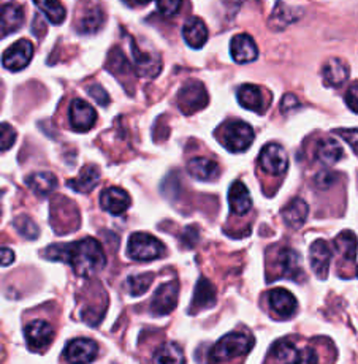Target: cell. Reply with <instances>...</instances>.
Masks as SVG:
<instances>
[{"label": "cell", "instance_id": "1", "mask_svg": "<svg viewBox=\"0 0 358 364\" xmlns=\"http://www.w3.org/2000/svg\"><path fill=\"white\" fill-rule=\"evenodd\" d=\"M46 257L54 262L72 264L78 276L89 277L107 264V257L100 242L94 237H84L72 244H54L46 249Z\"/></svg>", "mask_w": 358, "mask_h": 364}, {"label": "cell", "instance_id": "2", "mask_svg": "<svg viewBox=\"0 0 358 364\" xmlns=\"http://www.w3.org/2000/svg\"><path fill=\"white\" fill-rule=\"evenodd\" d=\"M219 132V141L230 152H244L254 143V130L243 121H228Z\"/></svg>", "mask_w": 358, "mask_h": 364}, {"label": "cell", "instance_id": "3", "mask_svg": "<svg viewBox=\"0 0 358 364\" xmlns=\"http://www.w3.org/2000/svg\"><path fill=\"white\" fill-rule=\"evenodd\" d=\"M252 347H254V339L249 334L228 333L216 342L211 348V358L214 361H227L249 353Z\"/></svg>", "mask_w": 358, "mask_h": 364}, {"label": "cell", "instance_id": "4", "mask_svg": "<svg viewBox=\"0 0 358 364\" xmlns=\"http://www.w3.org/2000/svg\"><path fill=\"white\" fill-rule=\"evenodd\" d=\"M165 246L157 237L147 233H133L127 244V254L132 260L151 262L164 255Z\"/></svg>", "mask_w": 358, "mask_h": 364}, {"label": "cell", "instance_id": "5", "mask_svg": "<svg viewBox=\"0 0 358 364\" xmlns=\"http://www.w3.org/2000/svg\"><path fill=\"white\" fill-rule=\"evenodd\" d=\"M208 92L199 81H191L181 87L178 94V107L184 114H192L208 105Z\"/></svg>", "mask_w": 358, "mask_h": 364}, {"label": "cell", "instance_id": "6", "mask_svg": "<svg viewBox=\"0 0 358 364\" xmlns=\"http://www.w3.org/2000/svg\"><path fill=\"white\" fill-rule=\"evenodd\" d=\"M258 164H260L262 170L270 174H283L289 165V159L280 144L268 143L265 144L260 156H258Z\"/></svg>", "mask_w": 358, "mask_h": 364}, {"label": "cell", "instance_id": "7", "mask_svg": "<svg viewBox=\"0 0 358 364\" xmlns=\"http://www.w3.org/2000/svg\"><path fill=\"white\" fill-rule=\"evenodd\" d=\"M33 55V45L29 40H19L15 45H11L2 55V64L6 70L19 72L26 68Z\"/></svg>", "mask_w": 358, "mask_h": 364}, {"label": "cell", "instance_id": "8", "mask_svg": "<svg viewBox=\"0 0 358 364\" xmlns=\"http://www.w3.org/2000/svg\"><path fill=\"white\" fill-rule=\"evenodd\" d=\"M98 355V346L93 339H75L70 341L65 350L64 356L70 364H88L94 361Z\"/></svg>", "mask_w": 358, "mask_h": 364}, {"label": "cell", "instance_id": "9", "mask_svg": "<svg viewBox=\"0 0 358 364\" xmlns=\"http://www.w3.org/2000/svg\"><path fill=\"white\" fill-rule=\"evenodd\" d=\"M178 290L179 284L178 281H172L162 284L154 293L152 303H151V311L154 315H167L170 314L178 303Z\"/></svg>", "mask_w": 358, "mask_h": 364}, {"label": "cell", "instance_id": "10", "mask_svg": "<svg viewBox=\"0 0 358 364\" xmlns=\"http://www.w3.org/2000/svg\"><path fill=\"white\" fill-rule=\"evenodd\" d=\"M26 342L31 350H43L53 342L54 330L45 320H33L24 328Z\"/></svg>", "mask_w": 358, "mask_h": 364}, {"label": "cell", "instance_id": "11", "mask_svg": "<svg viewBox=\"0 0 358 364\" xmlns=\"http://www.w3.org/2000/svg\"><path fill=\"white\" fill-rule=\"evenodd\" d=\"M97 111L88 102L75 99L70 107V124L75 132H88L94 127Z\"/></svg>", "mask_w": 358, "mask_h": 364}, {"label": "cell", "instance_id": "12", "mask_svg": "<svg viewBox=\"0 0 358 364\" xmlns=\"http://www.w3.org/2000/svg\"><path fill=\"white\" fill-rule=\"evenodd\" d=\"M230 54L236 64H249L258 55L254 38L248 33H238L230 41Z\"/></svg>", "mask_w": 358, "mask_h": 364}, {"label": "cell", "instance_id": "13", "mask_svg": "<svg viewBox=\"0 0 358 364\" xmlns=\"http://www.w3.org/2000/svg\"><path fill=\"white\" fill-rule=\"evenodd\" d=\"M130 203L129 193L119 187H108L100 193V206L113 215L124 214L129 209Z\"/></svg>", "mask_w": 358, "mask_h": 364}, {"label": "cell", "instance_id": "14", "mask_svg": "<svg viewBox=\"0 0 358 364\" xmlns=\"http://www.w3.org/2000/svg\"><path fill=\"white\" fill-rule=\"evenodd\" d=\"M310 258L312 269L315 274H317V277L327 279L330 260H332V249H330L328 242L324 240L314 241L310 249Z\"/></svg>", "mask_w": 358, "mask_h": 364}, {"label": "cell", "instance_id": "15", "mask_svg": "<svg viewBox=\"0 0 358 364\" xmlns=\"http://www.w3.org/2000/svg\"><path fill=\"white\" fill-rule=\"evenodd\" d=\"M24 11L13 4H0V38L13 33L23 26Z\"/></svg>", "mask_w": 358, "mask_h": 364}, {"label": "cell", "instance_id": "16", "mask_svg": "<svg viewBox=\"0 0 358 364\" xmlns=\"http://www.w3.org/2000/svg\"><path fill=\"white\" fill-rule=\"evenodd\" d=\"M228 203H230L231 213L236 215H244L246 213L251 211L252 208L251 193L248 191V187H246L241 181H235L233 184L230 186Z\"/></svg>", "mask_w": 358, "mask_h": 364}, {"label": "cell", "instance_id": "17", "mask_svg": "<svg viewBox=\"0 0 358 364\" xmlns=\"http://www.w3.org/2000/svg\"><path fill=\"white\" fill-rule=\"evenodd\" d=\"M182 37L189 46L194 50H200L208 41V29L205 23L200 18H191L186 21L184 27H182Z\"/></svg>", "mask_w": 358, "mask_h": 364}, {"label": "cell", "instance_id": "18", "mask_svg": "<svg viewBox=\"0 0 358 364\" xmlns=\"http://www.w3.org/2000/svg\"><path fill=\"white\" fill-rule=\"evenodd\" d=\"M322 78L330 87H339L349 80V67L341 59H330L322 68Z\"/></svg>", "mask_w": 358, "mask_h": 364}, {"label": "cell", "instance_id": "19", "mask_svg": "<svg viewBox=\"0 0 358 364\" xmlns=\"http://www.w3.org/2000/svg\"><path fill=\"white\" fill-rule=\"evenodd\" d=\"M187 171L199 181H213L219 176V165L206 157H195L187 164Z\"/></svg>", "mask_w": 358, "mask_h": 364}, {"label": "cell", "instance_id": "20", "mask_svg": "<svg viewBox=\"0 0 358 364\" xmlns=\"http://www.w3.org/2000/svg\"><path fill=\"white\" fill-rule=\"evenodd\" d=\"M310 214V206L307 203L301 198H293L289 205L283 209L284 222L290 228H300L307 219Z\"/></svg>", "mask_w": 358, "mask_h": 364}, {"label": "cell", "instance_id": "21", "mask_svg": "<svg viewBox=\"0 0 358 364\" xmlns=\"http://www.w3.org/2000/svg\"><path fill=\"white\" fill-rule=\"evenodd\" d=\"M270 304L279 315L283 317H290L297 311V299L290 291L284 289H276L270 291Z\"/></svg>", "mask_w": 358, "mask_h": 364}, {"label": "cell", "instance_id": "22", "mask_svg": "<svg viewBox=\"0 0 358 364\" xmlns=\"http://www.w3.org/2000/svg\"><path fill=\"white\" fill-rule=\"evenodd\" d=\"M278 264L280 274L289 279H297L301 276V258L297 252L284 247L278 255Z\"/></svg>", "mask_w": 358, "mask_h": 364}, {"label": "cell", "instance_id": "23", "mask_svg": "<svg viewBox=\"0 0 358 364\" xmlns=\"http://www.w3.org/2000/svg\"><path fill=\"white\" fill-rule=\"evenodd\" d=\"M98 181H100V171H98V168L95 165H86L81 170L78 178L68 181V187H72L76 192L88 193L94 191Z\"/></svg>", "mask_w": 358, "mask_h": 364}, {"label": "cell", "instance_id": "24", "mask_svg": "<svg viewBox=\"0 0 358 364\" xmlns=\"http://www.w3.org/2000/svg\"><path fill=\"white\" fill-rule=\"evenodd\" d=\"M26 184L31 187V191L40 195V197H46V195L56 191V187H58V178H56L53 173L40 171V173H33V174H31V176H27Z\"/></svg>", "mask_w": 358, "mask_h": 364}, {"label": "cell", "instance_id": "25", "mask_svg": "<svg viewBox=\"0 0 358 364\" xmlns=\"http://www.w3.org/2000/svg\"><path fill=\"white\" fill-rule=\"evenodd\" d=\"M103 23L105 15L100 6H88V9L81 13V16L78 19V31L81 33H95L97 31L102 29Z\"/></svg>", "mask_w": 358, "mask_h": 364}, {"label": "cell", "instance_id": "26", "mask_svg": "<svg viewBox=\"0 0 358 364\" xmlns=\"http://www.w3.org/2000/svg\"><path fill=\"white\" fill-rule=\"evenodd\" d=\"M216 303V289L208 279L201 277L195 285V293L192 299V311H200Z\"/></svg>", "mask_w": 358, "mask_h": 364}, {"label": "cell", "instance_id": "27", "mask_svg": "<svg viewBox=\"0 0 358 364\" xmlns=\"http://www.w3.org/2000/svg\"><path fill=\"white\" fill-rule=\"evenodd\" d=\"M238 103L249 111H260L263 108L262 90L254 84H243L236 92Z\"/></svg>", "mask_w": 358, "mask_h": 364}, {"label": "cell", "instance_id": "28", "mask_svg": "<svg viewBox=\"0 0 358 364\" xmlns=\"http://www.w3.org/2000/svg\"><path fill=\"white\" fill-rule=\"evenodd\" d=\"M342 156H344V151L341 148V144L333 138L322 139L317 146V160L327 166L338 164L342 159Z\"/></svg>", "mask_w": 358, "mask_h": 364}, {"label": "cell", "instance_id": "29", "mask_svg": "<svg viewBox=\"0 0 358 364\" xmlns=\"http://www.w3.org/2000/svg\"><path fill=\"white\" fill-rule=\"evenodd\" d=\"M300 16H301L300 11L278 2L275 10H273V15L270 16V26L275 31H283L287 26H290L295 23V21H298Z\"/></svg>", "mask_w": 358, "mask_h": 364}, {"label": "cell", "instance_id": "30", "mask_svg": "<svg viewBox=\"0 0 358 364\" xmlns=\"http://www.w3.org/2000/svg\"><path fill=\"white\" fill-rule=\"evenodd\" d=\"M154 361H156V364H184L186 358L184 352L178 344L165 342L157 348L156 355H154Z\"/></svg>", "mask_w": 358, "mask_h": 364}, {"label": "cell", "instance_id": "31", "mask_svg": "<svg viewBox=\"0 0 358 364\" xmlns=\"http://www.w3.org/2000/svg\"><path fill=\"white\" fill-rule=\"evenodd\" d=\"M335 249L338 250V254L342 255L344 260L355 262L357 260V249H358L357 236L352 232H349V230L339 233L335 240Z\"/></svg>", "mask_w": 358, "mask_h": 364}, {"label": "cell", "instance_id": "32", "mask_svg": "<svg viewBox=\"0 0 358 364\" xmlns=\"http://www.w3.org/2000/svg\"><path fill=\"white\" fill-rule=\"evenodd\" d=\"M33 4L53 24H60L65 19V9L59 0H33Z\"/></svg>", "mask_w": 358, "mask_h": 364}, {"label": "cell", "instance_id": "33", "mask_svg": "<svg viewBox=\"0 0 358 364\" xmlns=\"http://www.w3.org/2000/svg\"><path fill=\"white\" fill-rule=\"evenodd\" d=\"M271 355L275 356V360L279 364H293L295 360H297L298 350L295 347L290 341L280 339L276 341L271 347Z\"/></svg>", "mask_w": 358, "mask_h": 364}, {"label": "cell", "instance_id": "34", "mask_svg": "<svg viewBox=\"0 0 358 364\" xmlns=\"http://www.w3.org/2000/svg\"><path fill=\"white\" fill-rule=\"evenodd\" d=\"M15 227L19 235L24 236L26 240H35V237H38L40 235L37 223H35L29 215H19L15 220Z\"/></svg>", "mask_w": 358, "mask_h": 364}, {"label": "cell", "instance_id": "35", "mask_svg": "<svg viewBox=\"0 0 358 364\" xmlns=\"http://www.w3.org/2000/svg\"><path fill=\"white\" fill-rule=\"evenodd\" d=\"M152 284V274H138L127 279V289L133 296H139L149 289Z\"/></svg>", "mask_w": 358, "mask_h": 364}, {"label": "cell", "instance_id": "36", "mask_svg": "<svg viewBox=\"0 0 358 364\" xmlns=\"http://www.w3.org/2000/svg\"><path fill=\"white\" fill-rule=\"evenodd\" d=\"M16 141V132L10 124H0V151L10 149Z\"/></svg>", "mask_w": 358, "mask_h": 364}, {"label": "cell", "instance_id": "37", "mask_svg": "<svg viewBox=\"0 0 358 364\" xmlns=\"http://www.w3.org/2000/svg\"><path fill=\"white\" fill-rule=\"evenodd\" d=\"M182 0H157V9L164 16H174L181 10Z\"/></svg>", "mask_w": 358, "mask_h": 364}, {"label": "cell", "instance_id": "38", "mask_svg": "<svg viewBox=\"0 0 358 364\" xmlns=\"http://www.w3.org/2000/svg\"><path fill=\"white\" fill-rule=\"evenodd\" d=\"M88 94L93 97V99L98 103L102 105V107H107V105L110 103V95L107 90H105L100 84H93V86H89L88 89Z\"/></svg>", "mask_w": 358, "mask_h": 364}, {"label": "cell", "instance_id": "39", "mask_svg": "<svg viewBox=\"0 0 358 364\" xmlns=\"http://www.w3.org/2000/svg\"><path fill=\"white\" fill-rule=\"evenodd\" d=\"M317 353H315L312 348L306 347L301 350V352H298L297 360H295L293 364H317Z\"/></svg>", "mask_w": 358, "mask_h": 364}, {"label": "cell", "instance_id": "40", "mask_svg": "<svg viewBox=\"0 0 358 364\" xmlns=\"http://www.w3.org/2000/svg\"><path fill=\"white\" fill-rule=\"evenodd\" d=\"M336 133L341 135L350 146H352V149L358 156V129H339L336 130Z\"/></svg>", "mask_w": 358, "mask_h": 364}, {"label": "cell", "instance_id": "41", "mask_svg": "<svg viewBox=\"0 0 358 364\" xmlns=\"http://www.w3.org/2000/svg\"><path fill=\"white\" fill-rule=\"evenodd\" d=\"M336 179H338V176H336L335 173L322 171L317 174V178H315V186H317L319 188H330L335 184Z\"/></svg>", "mask_w": 358, "mask_h": 364}, {"label": "cell", "instance_id": "42", "mask_svg": "<svg viewBox=\"0 0 358 364\" xmlns=\"http://www.w3.org/2000/svg\"><path fill=\"white\" fill-rule=\"evenodd\" d=\"M346 105L358 114V84H352L346 92Z\"/></svg>", "mask_w": 358, "mask_h": 364}, {"label": "cell", "instance_id": "43", "mask_svg": "<svg viewBox=\"0 0 358 364\" xmlns=\"http://www.w3.org/2000/svg\"><path fill=\"white\" fill-rule=\"evenodd\" d=\"M300 107V102L295 95L292 94H287L284 95L283 102H280V109H283V113H292Z\"/></svg>", "mask_w": 358, "mask_h": 364}, {"label": "cell", "instance_id": "44", "mask_svg": "<svg viewBox=\"0 0 358 364\" xmlns=\"http://www.w3.org/2000/svg\"><path fill=\"white\" fill-rule=\"evenodd\" d=\"M196 241H199V230L195 227H187L182 233V242L186 244L187 247H194Z\"/></svg>", "mask_w": 358, "mask_h": 364}, {"label": "cell", "instance_id": "45", "mask_svg": "<svg viewBox=\"0 0 358 364\" xmlns=\"http://www.w3.org/2000/svg\"><path fill=\"white\" fill-rule=\"evenodd\" d=\"M15 262V254L9 247L0 249V266H9Z\"/></svg>", "mask_w": 358, "mask_h": 364}, {"label": "cell", "instance_id": "46", "mask_svg": "<svg viewBox=\"0 0 358 364\" xmlns=\"http://www.w3.org/2000/svg\"><path fill=\"white\" fill-rule=\"evenodd\" d=\"M129 4H139V5H144L147 2H151V0H127Z\"/></svg>", "mask_w": 358, "mask_h": 364}]
</instances>
